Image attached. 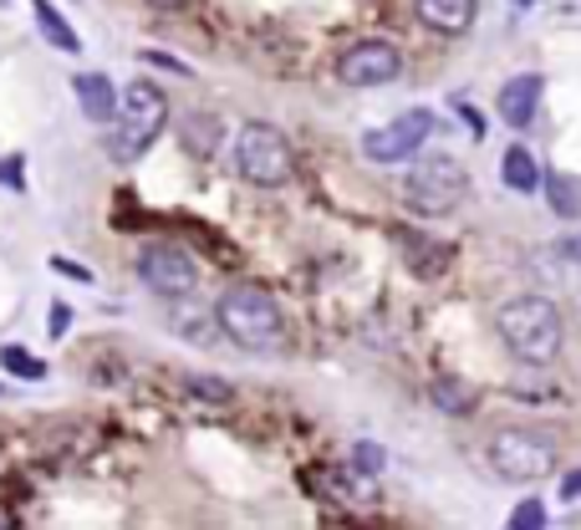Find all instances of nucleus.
<instances>
[{"label":"nucleus","instance_id":"1","mask_svg":"<svg viewBox=\"0 0 581 530\" xmlns=\"http://www.w3.org/2000/svg\"><path fill=\"white\" fill-rule=\"evenodd\" d=\"M215 322L219 332L245 352H276L286 342V322H280V306L266 286H255V281H235L215 306Z\"/></svg>","mask_w":581,"mask_h":530},{"label":"nucleus","instance_id":"2","mask_svg":"<svg viewBox=\"0 0 581 530\" xmlns=\"http://www.w3.org/2000/svg\"><path fill=\"white\" fill-rule=\"evenodd\" d=\"M495 332L521 362H551L561 352V312L545 296H521V302L500 306Z\"/></svg>","mask_w":581,"mask_h":530},{"label":"nucleus","instance_id":"3","mask_svg":"<svg viewBox=\"0 0 581 530\" xmlns=\"http://www.w3.org/2000/svg\"><path fill=\"white\" fill-rule=\"evenodd\" d=\"M164 122H169V97L158 92L154 82H128V92L118 97V132H112V164H134L138 154H148L154 148V138L164 132Z\"/></svg>","mask_w":581,"mask_h":530},{"label":"nucleus","instance_id":"4","mask_svg":"<svg viewBox=\"0 0 581 530\" xmlns=\"http://www.w3.org/2000/svg\"><path fill=\"white\" fill-rule=\"evenodd\" d=\"M235 169H240V179L260 184V189H280L290 179V169H296L286 132L270 128V122H245L235 132Z\"/></svg>","mask_w":581,"mask_h":530},{"label":"nucleus","instance_id":"5","mask_svg":"<svg viewBox=\"0 0 581 530\" xmlns=\"http://www.w3.org/2000/svg\"><path fill=\"white\" fill-rule=\"evenodd\" d=\"M464 194H470V174H464V164H454V158H424V164H413V174L403 179V205H408L413 215H429V219L449 215Z\"/></svg>","mask_w":581,"mask_h":530},{"label":"nucleus","instance_id":"6","mask_svg":"<svg viewBox=\"0 0 581 530\" xmlns=\"http://www.w3.org/2000/svg\"><path fill=\"white\" fill-rule=\"evenodd\" d=\"M490 470L510 484L541 480V474L557 470V444L531 429H500L495 444H490Z\"/></svg>","mask_w":581,"mask_h":530},{"label":"nucleus","instance_id":"7","mask_svg":"<svg viewBox=\"0 0 581 530\" xmlns=\"http://www.w3.org/2000/svg\"><path fill=\"white\" fill-rule=\"evenodd\" d=\"M138 276H144V286L154 291V296L179 302V296H189V291L199 286V265H194V255L184 251V245L154 241V245H144V255H138Z\"/></svg>","mask_w":581,"mask_h":530},{"label":"nucleus","instance_id":"8","mask_svg":"<svg viewBox=\"0 0 581 530\" xmlns=\"http://www.w3.org/2000/svg\"><path fill=\"white\" fill-rule=\"evenodd\" d=\"M429 132H434V112L408 108L403 118L387 122V128L363 132V154L373 158V164H408V158L429 144Z\"/></svg>","mask_w":581,"mask_h":530},{"label":"nucleus","instance_id":"9","mask_svg":"<svg viewBox=\"0 0 581 530\" xmlns=\"http://www.w3.org/2000/svg\"><path fill=\"white\" fill-rule=\"evenodd\" d=\"M403 77V51L393 47V41H357V47H347L337 57V82L342 87H387Z\"/></svg>","mask_w":581,"mask_h":530},{"label":"nucleus","instance_id":"10","mask_svg":"<svg viewBox=\"0 0 581 530\" xmlns=\"http://www.w3.org/2000/svg\"><path fill=\"white\" fill-rule=\"evenodd\" d=\"M541 92H545V82H541L535 72L510 77V82L500 87V97H495L500 122H505V128H531V122H535V108H541Z\"/></svg>","mask_w":581,"mask_h":530},{"label":"nucleus","instance_id":"11","mask_svg":"<svg viewBox=\"0 0 581 530\" xmlns=\"http://www.w3.org/2000/svg\"><path fill=\"white\" fill-rule=\"evenodd\" d=\"M398 245H403V261H408V271L418 281H439L454 265V245H444V241H429V235H418V229H403L398 235Z\"/></svg>","mask_w":581,"mask_h":530},{"label":"nucleus","instance_id":"12","mask_svg":"<svg viewBox=\"0 0 581 530\" xmlns=\"http://www.w3.org/2000/svg\"><path fill=\"white\" fill-rule=\"evenodd\" d=\"M413 11H418V21L434 26V31H444V37H464L474 26V0H413Z\"/></svg>","mask_w":581,"mask_h":530},{"label":"nucleus","instance_id":"13","mask_svg":"<svg viewBox=\"0 0 581 530\" xmlns=\"http://www.w3.org/2000/svg\"><path fill=\"white\" fill-rule=\"evenodd\" d=\"M77 102H82L87 122H112L118 118V87L108 82L102 72H77Z\"/></svg>","mask_w":581,"mask_h":530},{"label":"nucleus","instance_id":"14","mask_svg":"<svg viewBox=\"0 0 581 530\" xmlns=\"http://www.w3.org/2000/svg\"><path fill=\"white\" fill-rule=\"evenodd\" d=\"M500 179H505V189H515V194H541L545 189V169L535 164V154L525 144L505 148V158H500Z\"/></svg>","mask_w":581,"mask_h":530},{"label":"nucleus","instance_id":"15","mask_svg":"<svg viewBox=\"0 0 581 530\" xmlns=\"http://www.w3.org/2000/svg\"><path fill=\"white\" fill-rule=\"evenodd\" d=\"M31 11H37V26H41V37L51 41L57 51H82V41H77V31L67 26V16L51 6V0H31Z\"/></svg>","mask_w":581,"mask_h":530},{"label":"nucleus","instance_id":"16","mask_svg":"<svg viewBox=\"0 0 581 530\" xmlns=\"http://www.w3.org/2000/svg\"><path fill=\"white\" fill-rule=\"evenodd\" d=\"M545 199L561 219H581V179L577 174H545Z\"/></svg>","mask_w":581,"mask_h":530},{"label":"nucleus","instance_id":"17","mask_svg":"<svg viewBox=\"0 0 581 530\" xmlns=\"http://www.w3.org/2000/svg\"><path fill=\"white\" fill-rule=\"evenodd\" d=\"M0 367L11 377H21V383H41V377H47V357H31V352L16 347V342L0 347Z\"/></svg>","mask_w":581,"mask_h":530},{"label":"nucleus","instance_id":"18","mask_svg":"<svg viewBox=\"0 0 581 530\" xmlns=\"http://www.w3.org/2000/svg\"><path fill=\"white\" fill-rule=\"evenodd\" d=\"M434 403L444 413H470L474 409V393L464 383H449V377H444V383H434Z\"/></svg>","mask_w":581,"mask_h":530},{"label":"nucleus","instance_id":"19","mask_svg":"<svg viewBox=\"0 0 581 530\" xmlns=\"http://www.w3.org/2000/svg\"><path fill=\"white\" fill-rule=\"evenodd\" d=\"M352 464H357V474H363V480H377V474H383V464H387V454H383V444H357L352 449Z\"/></svg>","mask_w":581,"mask_h":530},{"label":"nucleus","instance_id":"20","mask_svg":"<svg viewBox=\"0 0 581 530\" xmlns=\"http://www.w3.org/2000/svg\"><path fill=\"white\" fill-rule=\"evenodd\" d=\"M184 383H189V387H194V393H199V398H215V403H230V398H235V387L225 383V377H205V373H189V377H184Z\"/></svg>","mask_w":581,"mask_h":530},{"label":"nucleus","instance_id":"21","mask_svg":"<svg viewBox=\"0 0 581 530\" xmlns=\"http://www.w3.org/2000/svg\"><path fill=\"white\" fill-rule=\"evenodd\" d=\"M545 526V506L541 500H521L515 516H510V530H541Z\"/></svg>","mask_w":581,"mask_h":530},{"label":"nucleus","instance_id":"22","mask_svg":"<svg viewBox=\"0 0 581 530\" xmlns=\"http://www.w3.org/2000/svg\"><path fill=\"white\" fill-rule=\"evenodd\" d=\"M189 148L194 154H215V118H189Z\"/></svg>","mask_w":581,"mask_h":530},{"label":"nucleus","instance_id":"23","mask_svg":"<svg viewBox=\"0 0 581 530\" xmlns=\"http://www.w3.org/2000/svg\"><path fill=\"white\" fill-rule=\"evenodd\" d=\"M51 271H61L67 281H87V286H92V271H87V265H77V261H67V255H51Z\"/></svg>","mask_w":581,"mask_h":530},{"label":"nucleus","instance_id":"24","mask_svg":"<svg viewBox=\"0 0 581 530\" xmlns=\"http://www.w3.org/2000/svg\"><path fill=\"white\" fill-rule=\"evenodd\" d=\"M67 326H72V306H67V302H51V337H61Z\"/></svg>","mask_w":581,"mask_h":530},{"label":"nucleus","instance_id":"25","mask_svg":"<svg viewBox=\"0 0 581 530\" xmlns=\"http://www.w3.org/2000/svg\"><path fill=\"white\" fill-rule=\"evenodd\" d=\"M144 61H154V67H169V72H179V77H189V67H184L179 57H164V51H144Z\"/></svg>","mask_w":581,"mask_h":530},{"label":"nucleus","instance_id":"26","mask_svg":"<svg viewBox=\"0 0 581 530\" xmlns=\"http://www.w3.org/2000/svg\"><path fill=\"white\" fill-rule=\"evenodd\" d=\"M561 500H567V506H577V500H581V470L561 480Z\"/></svg>","mask_w":581,"mask_h":530},{"label":"nucleus","instance_id":"27","mask_svg":"<svg viewBox=\"0 0 581 530\" xmlns=\"http://www.w3.org/2000/svg\"><path fill=\"white\" fill-rule=\"evenodd\" d=\"M561 255H567V261H581V235H577V241L561 245Z\"/></svg>","mask_w":581,"mask_h":530},{"label":"nucleus","instance_id":"28","mask_svg":"<svg viewBox=\"0 0 581 530\" xmlns=\"http://www.w3.org/2000/svg\"><path fill=\"white\" fill-rule=\"evenodd\" d=\"M154 11H174V6H184V0H148Z\"/></svg>","mask_w":581,"mask_h":530},{"label":"nucleus","instance_id":"29","mask_svg":"<svg viewBox=\"0 0 581 530\" xmlns=\"http://www.w3.org/2000/svg\"><path fill=\"white\" fill-rule=\"evenodd\" d=\"M515 6H531V0H515Z\"/></svg>","mask_w":581,"mask_h":530}]
</instances>
